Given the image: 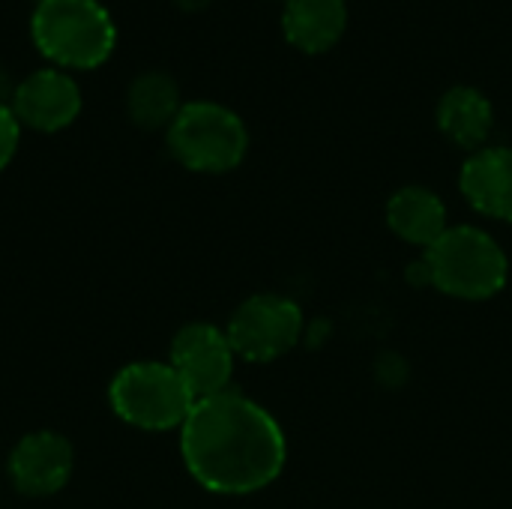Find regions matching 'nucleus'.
I'll return each instance as SVG.
<instances>
[{"label":"nucleus","instance_id":"obj_4","mask_svg":"<svg viewBox=\"0 0 512 509\" xmlns=\"http://www.w3.org/2000/svg\"><path fill=\"white\" fill-rule=\"evenodd\" d=\"M168 153L195 174H228L249 153V129L228 105L195 99L183 102L165 129Z\"/></svg>","mask_w":512,"mask_h":509},{"label":"nucleus","instance_id":"obj_1","mask_svg":"<svg viewBox=\"0 0 512 509\" xmlns=\"http://www.w3.org/2000/svg\"><path fill=\"white\" fill-rule=\"evenodd\" d=\"M180 456L201 489L240 498L279 480L288 462V441L264 405L231 387L195 402L180 426Z\"/></svg>","mask_w":512,"mask_h":509},{"label":"nucleus","instance_id":"obj_3","mask_svg":"<svg viewBox=\"0 0 512 509\" xmlns=\"http://www.w3.org/2000/svg\"><path fill=\"white\" fill-rule=\"evenodd\" d=\"M30 39L57 69H96L117 48V24L99 0H39Z\"/></svg>","mask_w":512,"mask_h":509},{"label":"nucleus","instance_id":"obj_9","mask_svg":"<svg viewBox=\"0 0 512 509\" xmlns=\"http://www.w3.org/2000/svg\"><path fill=\"white\" fill-rule=\"evenodd\" d=\"M72 468H75V450L69 438L51 429L24 435L6 459L9 483L24 498L57 495L69 483Z\"/></svg>","mask_w":512,"mask_h":509},{"label":"nucleus","instance_id":"obj_13","mask_svg":"<svg viewBox=\"0 0 512 509\" xmlns=\"http://www.w3.org/2000/svg\"><path fill=\"white\" fill-rule=\"evenodd\" d=\"M438 129L462 150H483L492 129H495V108L489 96L471 84H456L450 87L435 111Z\"/></svg>","mask_w":512,"mask_h":509},{"label":"nucleus","instance_id":"obj_5","mask_svg":"<svg viewBox=\"0 0 512 509\" xmlns=\"http://www.w3.org/2000/svg\"><path fill=\"white\" fill-rule=\"evenodd\" d=\"M108 405L117 420L141 432H180L195 396L162 360L126 363L108 384Z\"/></svg>","mask_w":512,"mask_h":509},{"label":"nucleus","instance_id":"obj_17","mask_svg":"<svg viewBox=\"0 0 512 509\" xmlns=\"http://www.w3.org/2000/svg\"><path fill=\"white\" fill-rule=\"evenodd\" d=\"M12 90H15V84L9 81V72H6V69H0V102H6V105H9Z\"/></svg>","mask_w":512,"mask_h":509},{"label":"nucleus","instance_id":"obj_2","mask_svg":"<svg viewBox=\"0 0 512 509\" xmlns=\"http://www.w3.org/2000/svg\"><path fill=\"white\" fill-rule=\"evenodd\" d=\"M510 261L501 243L477 225H450L423 255L408 264V282L444 297L480 303L504 291Z\"/></svg>","mask_w":512,"mask_h":509},{"label":"nucleus","instance_id":"obj_19","mask_svg":"<svg viewBox=\"0 0 512 509\" xmlns=\"http://www.w3.org/2000/svg\"><path fill=\"white\" fill-rule=\"evenodd\" d=\"M36 3H39V0H36Z\"/></svg>","mask_w":512,"mask_h":509},{"label":"nucleus","instance_id":"obj_14","mask_svg":"<svg viewBox=\"0 0 512 509\" xmlns=\"http://www.w3.org/2000/svg\"><path fill=\"white\" fill-rule=\"evenodd\" d=\"M180 108H183L180 87L168 72L150 69V72H141L129 81L126 114L138 129H147V132L168 129Z\"/></svg>","mask_w":512,"mask_h":509},{"label":"nucleus","instance_id":"obj_15","mask_svg":"<svg viewBox=\"0 0 512 509\" xmlns=\"http://www.w3.org/2000/svg\"><path fill=\"white\" fill-rule=\"evenodd\" d=\"M18 141H21V123L15 120L12 108L0 102V171L15 159Z\"/></svg>","mask_w":512,"mask_h":509},{"label":"nucleus","instance_id":"obj_11","mask_svg":"<svg viewBox=\"0 0 512 509\" xmlns=\"http://www.w3.org/2000/svg\"><path fill=\"white\" fill-rule=\"evenodd\" d=\"M387 228L408 246L426 252L450 225H447V204L438 192L426 186H402L390 195L384 210Z\"/></svg>","mask_w":512,"mask_h":509},{"label":"nucleus","instance_id":"obj_7","mask_svg":"<svg viewBox=\"0 0 512 509\" xmlns=\"http://www.w3.org/2000/svg\"><path fill=\"white\" fill-rule=\"evenodd\" d=\"M168 363L198 402L231 390L237 354L222 327L207 321H192L174 333Z\"/></svg>","mask_w":512,"mask_h":509},{"label":"nucleus","instance_id":"obj_6","mask_svg":"<svg viewBox=\"0 0 512 509\" xmlns=\"http://www.w3.org/2000/svg\"><path fill=\"white\" fill-rule=\"evenodd\" d=\"M228 342L237 360L273 363L291 354L306 333V318L297 300L273 291L246 297L228 318Z\"/></svg>","mask_w":512,"mask_h":509},{"label":"nucleus","instance_id":"obj_12","mask_svg":"<svg viewBox=\"0 0 512 509\" xmlns=\"http://www.w3.org/2000/svg\"><path fill=\"white\" fill-rule=\"evenodd\" d=\"M348 30L345 0H285L282 33L303 54L330 51Z\"/></svg>","mask_w":512,"mask_h":509},{"label":"nucleus","instance_id":"obj_10","mask_svg":"<svg viewBox=\"0 0 512 509\" xmlns=\"http://www.w3.org/2000/svg\"><path fill=\"white\" fill-rule=\"evenodd\" d=\"M459 189L477 213L498 222H512L510 147H483L471 153L459 171Z\"/></svg>","mask_w":512,"mask_h":509},{"label":"nucleus","instance_id":"obj_8","mask_svg":"<svg viewBox=\"0 0 512 509\" xmlns=\"http://www.w3.org/2000/svg\"><path fill=\"white\" fill-rule=\"evenodd\" d=\"M84 96L78 81L57 66H45L21 78L12 90L9 108L15 120L33 132L51 135L72 126L81 114Z\"/></svg>","mask_w":512,"mask_h":509},{"label":"nucleus","instance_id":"obj_18","mask_svg":"<svg viewBox=\"0 0 512 509\" xmlns=\"http://www.w3.org/2000/svg\"><path fill=\"white\" fill-rule=\"evenodd\" d=\"M183 12H201V9H207L213 0H174Z\"/></svg>","mask_w":512,"mask_h":509},{"label":"nucleus","instance_id":"obj_16","mask_svg":"<svg viewBox=\"0 0 512 509\" xmlns=\"http://www.w3.org/2000/svg\"><path fill=\"white\" fill-rule=\"evenodd\" d=\"M375 375H378V381H381L387 390H396V387H402L405 378H408V363H405L399 354H381V357H378V366H375Z\"/></svg>","mask_w":512,"mask_h":509}]
</instances>
